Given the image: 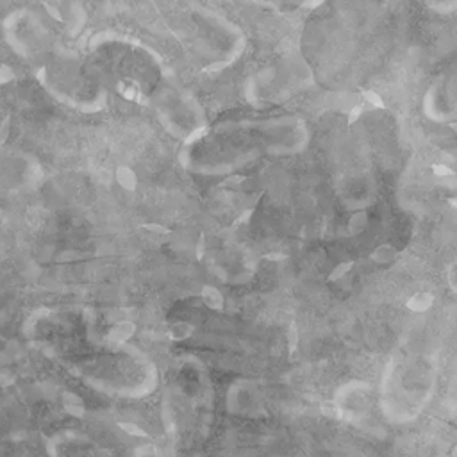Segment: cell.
Listing matches in <instances>:
<instances>
[{"label": "cell", "mask_w": 457, "mask_h": 457, "mask_svg": "<svg viewBox=\"0 0 457 457\" xmlns=\"http://www.w3.org/2000/svg\"><path fill=\"white\" fill-rule=\"evenodd\" d=\"M63 405L66 409V413H70L72 416L81 418L84 416V403L81 400V397H77L75 393H64L63 395Z\"/></svg>", "instance_id": "cell-1"}, {"label": "cell", "mask_w": 457, "mask_h": 457, "mask_svg": "<svg viewBox=\"0 0 457 457\" xmlns=\"http://www.w3.org/2000/svg\"><path fill=\"white\" fill-rule=\"evenodd\" d=\"M134 329H136L134 323H129V322L118 323L113 330H111L109 339H113L114 343H123V341H127V339L134 334Z\"/></svg>", "instance_id": "cell-2"}, {"label": "cell", "mask_w": 457, "mask_h": 457, "mask_svg": "<svg viewBox=\"0 0 457 457\" xmlns=\"http://www.w3.org/2000/svg\"><path fill=\"white\" fill-rule=\"evenodd\" d=\"M202 296H204V300H206V304L209 305V307H213V309H221L223 298H221V295L215 290V288H204Z\"/></svg>", "instance_id": "cell-3"}, {"label": "cell", "mask_w": 457, "mask_h": 457, "mask_svg": "<svg viewBox=\"0 0 457 457\" xmlns=\"http://www.w3.org/2000/svg\"><path fill=\"white\" fill-rule=\"evenodd\" d=\"M432 302V296L430 295H416L414 298L409 300V309L413 311H425Z\"/></svg>", "instance_id": "cell-4"}, {"label": "cell", "mask_w": 457, "mask_h": 457, "mask_svg": "<svg viewBox=\"0 0 457 457\" xmlns=\"http://www.w3.org/2000/svg\"><path fill=\"white\" fill-rule=\"evenodd\" d=\"M118 427L122 429L123 432L129 434V436H134V437H147L148 434L143 430L139 425H136V423H131V422H118Z\"/></svg>", "instance_id": "cell-5"}, {"label": "cell", "mask_w": 457, "mask_h": 457, "mask_svg": "<svg viewBox=\"0 0 457 457\" xmlns=\"http://www.w3.org/2000/svg\"><path fill=\"white\" fill-rule=\"evenodd\" d=\"M191 332H193L191 325L177 323L172 330H170V338H172V339H179V341H181V339H186L188 336L191 334Z\"/></svg>", "instance_id": "cell-6"}, {"label": "cell", "mask_w": 457, "mask_h": 457, "mask_svg": "<svg viewBox=\"0 0 457 457\" xmlns=\"http://www.w3.org/2000/svg\"><path fill=\"white\" fill-rule=\"evenodd\" d=\"M9 133H11V118L9 116H5V118L0 122V147L7 141Z\"/></svg>", "instance_id": "cell-7"}, {"label": "cell", "mask_w": 457, "mask_h": 457, "mask_svg": "<svg viewBox=\"0 0 457 457\" xmlns=\"http://www.w3.org/2000/svg\"><path fill=\"white\" fill-rule=\"evenodd\" d=\"M43 7H45V11L49 13L54 20H57V22H63V15L59 13V9L55 7V5H52V4H49V2H43Z\"/></svg>", "instance_id": "cell-8"}, {"label": "cell", "mask_w": 457, "mask_h": 457, "mask_svg": "<svg viewBox=\"0 0 457 457\" xmlns=\"http://www.w3.org/2000/svg\"><path fill=\"white\" fill-rule=\"evenodd\" d=\"M11 382H15V375L9 370H0V386H9Z\"/></svg>", "instance_id": "cell-9"}, {"label": "cell", "mask_w": 457, "mask_h": 457, "mask_svg": "<svg viewBox=\"0 0 457 457\" xmlns=\"http://www.w3.org/2000/svg\"><path fill=\"white\" fill-rule=\"evenodd\" d=\"M352 268V263H345V265H341L338 268V270H334V273L330 275V280H334V279H339V277H343L345 273H347V270H350Z\"/></svg>", "instance_id": "cell-10"}, {"label": "cell", "mask_w": 457, "mask_h": 457, "mask_svg": "<svg viewBox=\"0 0 457 457\" xmlns=\"http://www.w3.org/2000/svg\"><path fill=\"white\" fill-rule=\"evenodd\" d=\"M143 229H147V231H150V232H158V234H166V232H168L166 227L158 225V223H145V225H143Z\"/></svg>", "instance_id": "cell-11"}, {"label": "cell", "mask_w": 457, "mask_h": 457, "mask_svg": "<svg viewBox=\"0 0 457 457\" xmlns=\"http://www.w3.org/2000/svg\"><path fill=\"white\" fill-rule=\"evenodd\" d=\"M288 339H290V352L293 354V350L296 349V341H298V336H296L295 327H291L290 329V336H288Z\"/></svg>", "instance_id": "cell-12"}, {"label": "cell", "mask_w": 457, "mask_h": 457, "mask_svg": "<svg viewBox=\"0 0 457 457\" xmlns=\"http://www.w3.org/2000/svg\"><path fill=\"white\" fill-rule=\"evenodd\" d=\"M13 79V74H11V70L7 68V66H4V64H0V82H7V81Z\"/></svg>", "instance_id": "cell-13"}, {"label": "cell", "mask_w": 457, "mask_h": 457, "mask_svg": "<svg viewBox=\"0 0 457 457\" xmlns=\"http://www.w3.org/2000/svg\"><path fill=\"white\" fill-rule=\"evenodd\" d=\"M434 172L436 173H452L448 168H443V166H434Z\"/></svg>", "instance_id": "cell-14"}, {"label": "cell", "mask_w": 457, "mask_h": 457, "mask_svg": "<svg viewBox=\"0 0 457 457\" xmlns=\"http://www.w3.org/2000/svg\"><path fill=\"white\" fill-rule=\"evenodd\" d=\"M38 81H40V82L45 81V68H40V72H38Z\"/></svg>", "instance_id": "cell-15"}, {"label": "cell", "mask_w": 457, "mask_h": 457, "mask_svg": "<svg viewBox=\"0 0 457 457\" xmlns=\"http://www.w3.org/2000/svg\"><path fill=\"white\" fill-rule=\"evenodd\" d=\"M450 204H452V206H456V207H457V198H452V200H450Z\"/></svg>", "instance_id": "cell-16"}, {"label": "cell", "mask_w": 457, "mask_h": 457, "mask_svg": "<svg viewBox=\"0 0 457 457\" xmlns=\"http://www.w3.org/2000/svg\"><path fill=\"white\" fill-rule=\"evenodd\" d=\"M452 457H457V447L454 448V452H452Z\"/></svg>", "instance_id": "cell-17"}]
</instances>
